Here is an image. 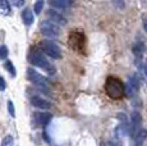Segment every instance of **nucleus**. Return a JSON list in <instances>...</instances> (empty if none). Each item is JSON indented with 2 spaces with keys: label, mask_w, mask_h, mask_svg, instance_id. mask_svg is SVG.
Masks as SVG:
<instances>
[{
  "label": "nucleus",
  "mask_w": 147,
  "mask_h": 146,
  "mask_svg": "<svg viewBox=\"0 0 147 146\" xmlns=\"http://www.w3.org/2000/svg\"><path fill=\"white\" fill-rule=\"evenodd\" d=\"M105 91L107 94V96L111 97L114 100L121 99L125 94V87H124L123 82L117 77H107L106 82H105Z\"/></svg>",
  "instance_id": "nucleus-1"
},
{
  "label": "nucleus",
  "mask_w": 147,
  "mask_h": 146,
  "mask_svg": "<svg viewBox=\"0 0 147 146\" xmlns=\"http://www.w3.org/2000/svg\"><path fill=\"white\" fill-rule=\"evenodd\" d=\"M40 46H41V50L47 55V57H50L53 59H60L61 58L60 47H59L55 43H53V41H49V40L42 41L40 44Z\"/></svg>",
  "instance_id": "nucleus-3"
},
{
  "label": "nucleus",
  "mask_w": 147,
  "mask_h": 146,
  "mask_svg": "<svg viewBox=\"0 0 147 146\" xmlns=\"http://www.w3.org/2000/svg\"><path fill=\"white\" fill-rule=\"evenodd\" d=\"M7 89V83H5V80L3 77H0V91H4Z\"/></svg>",
  "instance_id": "nucleus-23"
},
{
  "label": "nucleus",
  "mask_w": 147,
  "mask_h": 146,
  "mask_svg": "<svg viewBox=\"0 0 147 146\" xmlns=\"http://www.w3.org/2000/svg\"><path fill=\"white\" fill-rule=\"evenodd\" d=\"M27 77L31 82L35 83V85H37L38 87H47V83H49L47 80L44 77V76H41L38 72H36L33 68L27 69Z\"/></svg>",
  "instance_id": "nucleus-6"
},
{
  "label": "nucleus",
  "mask_w": 147,
  "mask_h": 146,
  "mask_svg": "<svg viewBox=\"0 0 147 146\" xmlns=\"http://www.w3.org/2000/svg\"><path fill=\"white\" fill-rule=\"evenodd\" d=\"M31 104H32L35 108H38V109H50L51 108V103L45 100V99H42L40 96L31 97Z\"/></svg>",
  "instance_id": "nucleus-10"
},
{
  "label": "nucleus",
  "mask_w": 147,
  "mask_h": 146,
  "mask_svg": "<svg viewBox=\"0 0 147 146\" xmlns=\"http://www.w3.org/2000/svg\"><path fill=\"white\" fill-rule=\"evenodd\" d=\"M13 142H14L13 136L8 135V136H5L4 139H3V141H1V146H13Z\"/></svg>",
  "instance_id": "nucleus-17"
},
{
  "label": "nucleus",
  "mask_w": 147,
  "mask_h": 146,
  "mask_svg": "<svg viewBox=\"0 0 147 146\" xmlns=\"http://www.w3.org/2000/svg\"><path fill=\"white\" fill-rule=\"evenodd\" d=\"M143 28H145L146 33H147V21H143Z\"/></svg>",
  "instance_id": "nucleus-24"
},
{
  "label": "nucleus",
  "mask_w": 147,
  "mask_h": 146,
  "mask_svg": "<svg viewBox=\"0 0 147 146\" xmlns=\"http://www.w3.org/2000/svg\"><path fill=\"white\" fill-rule=\"evenodd\" d=\"M22 19H23V22L26 23V26H30V24L33 23V14L32 12H31V9H26L23 10V13H22Z\"/></svg>",
  "instance_id": "nucleus-14"
},
{
  "label": "nucleus",
  "mask_w": 147,
  "mask_h": 146,
  "mask_svg": "<svg viewBox=\"0 0 147 146\" xmlns=\"http://www.w3.org/2000/svg\"><path fill=\"white\" fill-rule=\"evenodd\" d=\"M8 57V47L5 45L0 46V59H5Z\"/></svg>",
  "instance_id": "nucleus-20"
},
{
  "label": "nucleus",
  "mask_w": 147,
  "mask_h": 146,
  "mask_svg": "<svg viewBox=\"0 0 147 146\" xmlns=\"http://www.w3.org/2000/svg\"><path fill=\"white\" fill-rule=\"evenodd\" d=\"M8 112L12 117H16V112H14V105L12 101H8Z\"/></svg>",
  "instance_id": "nucleus-21"
},
{
  "label": "nucleus",
  "mask_w": 147,
  "mask_h": 146,
  "mask_svg": "<svg viewBox=\"0 0 147 146\" xmlns=\"http://www.w3.org/2000/svg\"><path fill=\"white\" fill-rule=\"evenodd\" d=\"M140 86H141V81L138 78L137 74H132L128 80V83H127V87H125V91H127V95L128 96H133L136 95L138 91H140Z\"/></svg>",
  "instance_id": "nucleus-7"
},
{
  "label": "nucleus",
  "mask_w": 147,
  "mask_h": 146,
  "mask_svg": "<svg viewBox=\"0 0 147 146\" xmlns=\"http://www.w3.org/2000/svg\"><path fill=\"white\" fill-rule=\"evenodd\" d=\"M12 5H14L17 8H21L24 5V0H12Z\"/></svg>",
  "instance_id": "nucleus-22"
},
{
  "label": "nucleus",
  "mask_w": 147,
  "mask_h": 146,
  "mask_svg": "<svg viewBox=\"0 0 147 146\" xmlns=\"http://www.w3.org/2000/svg\"><path fill=\"white\" fill-rule=\"evenodd\" d=\"M47 16H49L50 21L54 22V23H56L58 26H64V24H67V19L64 18L60 13L56 12V10L49 9V10H47Z\"/></svg>",
  "instance_id": "nucleus-9"
},
{
  "label": "nucleus",
  "mask_w": 147,
  "mask_h": 146,
  "mask_svg": "<svg viewBox=\"0 0 147 146\" xmlns=\"http://www.w3.org/2000/svg\"><path fill=\"white\" fill-rule=\"evenodd\" d=\"M51 118H53V116L50 113H36L35 114L36 122H37L40 126H46L47 123L51 120Z\"/></svg>",
  "instance_id": "nucleus-12"
},
{
  "label": "nucleus",
  "mask_w": 147,
  "mask_h": 146,
  "mask_svg": "<svg viewBox=\"0 0 147 146\" xmlns=\"http://www.w3.org/2000/svg\"><path fill=\"white\" fill-rule=\"evenodd\" d=\"M133 53L136 55H141L143 53V45L142 44H136L133 46Z\"/></svg>",
  "instance_id": "nucleus-19"
},
{
  "label": "nucleus",
  "mask_w": 147,
  "mask_h": 146,
  "mask_svg": "<svg viewBox=\"0 0 147 146\" xmlns=\"http://www.w3.org/2000/svg\"><path fill=\"white\" fill-rule=\"evenodd\" d=\"M4 68L7 69L8 72L10 73V76H13V77H16V74H17V72H16V68H14V66H13V63L12 62H5V64H4Z\"/></svg>",
  "instance_id": "nucleus-16"
},
{
  "label": "nucleus",
  "mask_w": 147,
  "mask_h": 146,
  "mask_svg": "<svg viewBox=\"0 0 147 146\" xmlns=\"http://www.w3.org/2000/svg\"><path fill=\"white\" fill-rule=\"evenodd\" d=\"M146 139H147V131L141 128V130L138 131V133L136 135V137L133 139L134 140V146H142V144L145 142Z\"/></svg>",
  "instance_id": "nucleus-13"
},
{
  "label": "nucleus",
  "mask_w": 147,
  "mask_h": 146,
  "mask_svg": "<svg viewBox=\"0 0 147 146\" xmlns=\"http://www.w3.org/2000/svg\"><path fill=\"white\" fill-rule=\"evenodd\" d=\"M0 13L8 16L10 13V4L8 0H0Z\"/></svg>",
  "instance_id": "nucleus-15"
},
{
  "label": "nucleus",
  "mask_w": 147,
  "mask_h": 146,
  "mask_svg": "<svg viewBox=\"0 0 147 146\" xmlns=\"http://www.w3.org/2000/svg\"><path fill=\"white\" fill-rule=\"evenodd\" d=\"M131 118H132V126H131L129 132H131V136L134 139L136 135L138 133V131L141 130V126H142V118H141V114L138 113V112H133Z\"/></svg>",
  "instance_id": "nucleus-8"
},
{
  "label": "nucleus",
  "mask_w": 147,
  "mask_h": 146,
  "mask_svg": "<svg viewBox=\"0 0 147 146\" xmlns=\"http://www.w3.org/2000/svg\"><path fill=\"white\" fill-rule=\"evenodd\" d=\"M40 31L46 39H56L59 36V33H60L59 26L56 23H54V22H51V21L42 22Z\"/></svg>",
  "instance_id": "nucleus-4"
},
{
  "label": "nucleus",
  "mask_w": 147,
  "mask_h": 146,
  "mask_svg": "<svg viewBox=\"0 0 147 146\" xmlns=\"http://www.w3.org/2000/svg\"><path fill=\"white\" fill-rule=\"evenodd\" d=\"M109 146H120L119 144H115V142H109Z\"/></svg>",
  "instance_id": "nucleus-25"
},
{
  "label": "nucleus",
  "mask_w": 147,
  "mask_h": 146,
  "mask_svg": "<svg viewBox=\"0 0 147 146\" xmlns=\"http://www.w3.org/2000/svg\"><path fill=\"white\" fill-rule=\"evenodd\" d=\"M49 4L54 8H69L74 4V0H49Z\"/></svg>",
  "instance_id": "nucleus-11"
},
{
  "label": "nucleus",
  "mask_w": 147,
  "mask_h": 146,
  "mask_svg": "<svg viewBox=\"0 0 147 146\" xmlns=\"http://www.w3.org/2000/svg\"><path fill=\"white\" fill-rule=\"evenodd\" d=\"M84 43H86V39H84V35L82 32L74 31L69 35V45L74 50H82L84 46Z\"/></svg>",
  "instance_id": "nucleus-5"
},
{
  "label": "nucleus",
  "mask_w": 147,
  "mask_h": 146,
  "mask_svg": "<svg viewBox=\"0 0 147 146\" xmlns=\"http://www.w3.org/2000/svg\"><path fill=\"white\" fill-rule=\"evenodd\" d=\"M42 8H44V0H37V1L35 3V5H33V9H35L36 14H40Z\"/></svg>",
  "instance_id": "nucleus-18"
},
{
  "label": "nucleus",
  "mask_w": 147,
  "mask_h": 146,
  "mask_svg": "<svg viewBox=\"0 0 147 146\" xmlns=\"http://www.w3.org/2000/svg\"><path fill=\"white\" fill-rule=\"evenodd\" d=\"M28 60H30L33 66L40 67L41 69L46 71L47 73H54L55 72V68H54L51 64L49 63V60H47V59L45 58L40 51H36L35 50V51L30 53V55H28Z\"/></svg>",
  "instance_id": "nucleus-2"
}]
</instances>
